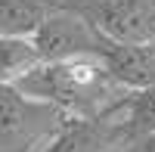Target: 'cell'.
I'll return each instance as SVG.
<instances>
[{
	"label": "cell",
	"mask_w": 155,
	"mask_h": 152,
	"mask_svg": "<svg viewBox=\"0 0 155 152\" xmlns=\"http://www.w3.org/2000/svg\"><path fill=\"white\" fill-rule=\"evenodd\" d=\"M93 25L106 41L155 44V0H59Z\"/></svg>",
	"instance_id": "3957f363"
},
{
	"label": "cell",
	"mask_w": 155,
	"mask_h": 152,
	"mask_svg": "<svg viewBox=\"0 0 155 152\" xmlns=\"http://www.w3.org/2000/svg\"><path fill=\"white\" fill-rule=\"evenodd\" d=\"M99 59L124 90H143L155 84V44L106 41L99 50Z\"/></svg>",
	"instance_id": "5b68a950"
},
{
	"label": "cell",
	"mask_w": 155,
	"mask_h": 152,
	"mask_svg": "<svg viewBox=\"0 0 155 152\" xmlns=\"http://www.w3.org/2000/svg\"><path fill=\"white\" fill-rule=\"evenodd\" d=\"M59 0H0V34L31 37Z\"/></svg>",
	"instance_id": "ba28073f"
},
{
	"label": "cell",
	"mask_w": 155,
	"mask_h": 152,
	"mask_svg": "<svg viewBox=\"0 0 155 152\" xmlns=\"http://www.w3.org/2000/svg\"><path fill=\"white\" fill-rule=\"evenodd\" d=\"M109 118L118 124L124 146L137 137L152 134L155 131V84L143 87V90H127L124 99L109 112Z\"/></svg>",
	"instance_id": "8992f818"
},
{
	"label": "cell",
	"mask_w": 155,
	"mask_h": 152,
	"mask_svg": "<svg viewBox=\"0 0 155 152\" xmlns=\"http://www.w3.org/2000/svg\"><path fill=\"white\" fill-rule=\"evenodd\" d=\"M41 53L25 34H0V87H16L28 71L41 65Z\"/></svg>",
	"instance_id": "52a82bcc"
},
{
	"label": "cell",
	"mask_w": 155,
	"mask_h": 152,
	"mask_svg": "<svg viewBox=\"0 0 155 152\" xmlns=\"http://www.w3.org/2000/svg\"><path fill=\"white\" fill-rule=\"evenodd\" d=\"M62 118L56 106L31 99L16 87H0V152H44Z\"/></svg>",
	"instance_id": "7a4b0ae2"
},
{
	"label": "cell",
	"mask_w": 155,
	"mask_h": 152,
	"mask_svg": "<svg viewBox=\"0 0 155 152\" xmlns=\"http://www.w3.org/2000/svg\"><path fill=\"white\" fill-rule=\"evenodd\" d=\"M25 96L56 106L62 115L99 118L124 99V87L109 74L99 56H71L41 62L16 84Z\"/></svg>",
	"instance_id": "6da1fadb"
},
{
	"label": "cell",
	"mask_w": 155,
	"mask_h": 152,
	"mask_svg": "<svg viewBox=\"0 0 155 152\" xmlns=\"http://www.w3.org/2000/svg\"><path fill=\"white\" fill-rule=\"evenodd\" d=\"M31 41L44 62H53V59H71V56H99L106 37L81 12H74L65 3H56L47 12V19L37 25Z\"/></svg>",
	"instance_id": "277c9868"
}]
</instances>
